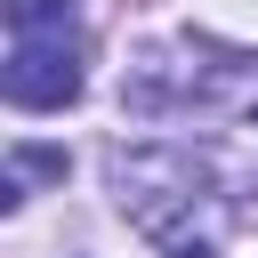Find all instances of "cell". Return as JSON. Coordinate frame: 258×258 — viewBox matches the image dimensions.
<instances>
[{"instance_id": "6da1fadb", "label": "cell", "mask_w": 258, "mask_h": 258, "mask_svg": "<svg viewBox=\"0 0 258 258\" xmlns=\"http://www.w3.org/2000/svg\"><path fill=\"white\" fill-rule=\"evenodd\" d=\"M113 194H121L129 226L169 258L177 250H210L242 210L210 145H121L113 153Z\"/></svg>"}, {"instance_id": "7a4b0ae2", "label": "cell", "mask_w": 258, "mask_h": 258, "mask_svg": "<svg viewBox=\"0 0 258 258\" xmlns=\"http://www.w3.org/2000/svg\"><path fill=\"white\" fill-rule=\"evenodd\" d=\"M129 113H218V121H258V56L226 48H145L121 81Z\"/></svg>"}, {"instance_id": "3957f363", "label": "cell", "mask_w": 258, "mask_h": 258, "mask_svg": "<svg viewBox=\"0 0 258 258\" xmlns=\"http://www.w3.org/2000/svg\"><path fill=\"white\" fill-rule=\"evenodd\" d=\"M16 113H56L81 97V8L73 0H8V73Z\"/></svg>"}, {"instance_id": "277c9868", "label": "cell", "mask_w": 258, "mask_h": 258, "mask_svg": "<svg viewBox=\"0 0 258 258\" xmlns=\"http://www.w3.org/2000/svg\"><path fill=\"white\" fill-rule=\"evenodd\" d=\"M32 177H64V153H56V145H16V153H8V185H0V202L16 210Z\"/></svg>"}, {"instance_id": "5b68a950", "label": "cell", "mask_w": 258, "mask_h": 258, "mask_svg": "<svg viewBox=\"0 0 258 258\" xmlns=\"http://www.w3.org/2000/svg\"><path fill=\"white\" fill-rule=\"evenodd\" d=\"M177 258H218V250H177Z\"/></svg>"}]
</instances>
